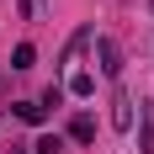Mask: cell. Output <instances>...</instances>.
I'll use <instances>...</instances> for the list:
<instances>
[{"instance_id": "6da1fadb", "label": "cell", "mask_w": 154, "mask_h": 154, "mask_svg": "<svg viewBox=\"0 0 154 154\" xmlns=\"http://www.w3.org/2000/svg\"><path fill=\"white\" fill-rule=\"evenodd\" d=\"M96 59H101V75L106 80H122V48L112 37H96Z\"/></svg>"}, {"instance_id": "7a4b0ae2", "label": "cell", "mask_w": 154, "mask_h": 154, "mask_svg": "<svg viewBox=\"0 0 154 154\" xmlns=\"http://www.w3.org/2000/svg\"><path fill=\"white\" fill-rule=\"evenodd\" d=\"M138 154H154V101H138Z\"/></svg>"}, {"instance_id": "3957f363", "label": "cell", "mask_w": 154, "mask_h": 154, "mask_svg": "<svg viewBox=\"0 0 154 154\" xmlns=\"http://www.w3.org/2000/svg\"><path fill=\"white\" fill-rule=\"evenodd\" d=\"M112 128H133V96L128 91L112 96Z\"/></svg>"}, {"instance_id": "277c9868", "label": "cell", "mask_w": 154, "mask_h": 154, "mask_svg": "<svg viewBox=\"0 0 154 154\" xmlns=\"http://www.w3.org/2000/svg\"><path fill=\"white\" fill-rule=\"evenodd\" d=\"M69 138H75V143H91V138H96V117H85V112H80L75 122H69Z\"/></svg>"}, {"instance_id": "5b68a950", "label": "cell", "mask_w": 154, "mask_h": 154, "mask_svg": "<svg viewBox=\"0 0 154 154\" xmlns=\"http://www.w3.org/2000/svg\"><path fill=\"white\" fill-rule=\"evenodd\" d=\"M91 91H96V80L85 75V69H75V75H69V96H80V101H85Z\"/></svg>"}, {"instance_id": "8992f818", "label": "cell", "mask_w": 154, "mask_h": 154, "mask_svg": "<svg viewBox=\"0 0 154 154\" xmlns=\"http://www.w3.org/2000/svg\"><path fill=\"white\" fill-rule=\"evenodd\" d=\"M32 154H64V138L59 133H43V138L32 143Z\"/></svg>"}, {"instance_id": "52a82bcc", "label": "cell", "mask_w": 154, "mask_h": 154, "mask_svg": "<svg viewBox=\"0 0 154 154\" xmlns=\"http://www.w3.org/2000/svg\"><path fill=\"white\" fill-rule=\"evenodd\" d=\"M85 43H91V27H80L75 37H69V43H64V64L75 59V53H80V48H85Z\"/></svg>"}, {"instance_id": "ba28073f", "label": "cell", "mask_w": 154, "mask_h": 154, "mask_svg": "<svg viewBox=\"0 0 154 154\" xmlns=\"http://www.w3.org/2000/svg\"><path fill=\"white\" fill-rule=\"evenodd\" d=\"M16 117H21V122H32V128H37V122H43V117H48V112L37 106V101H21V106H16Z\"/></svg>"}, {"instance_id": "9c48e42d", "label": "cell", "mask_w": 154, "mask_h": 154, "mask_svg": "<svg viewBox=\"0 0 154 154\" xmlns=\"http://www.w3.org/2000/svg\"><path fill=\"white\" fill-rule=\"evenodd\" d=\"M32 59H37V53H32V43H21V48L11 53V69H32Z\"/></svg>"}, {"instance_id": "30bf717a", "label": "cell", "mask_w": 154, "mask_h": 154, "mask_svg": "<svg viewBox=\"0 0 154 154\" xmlns=\"http://www.w3.org/2000/svg\"><path fill=\"white\" fill-rule=\"evenodd\" d=\"M11 154H21V149H11Z\"/></svg>"}]
</instances>
